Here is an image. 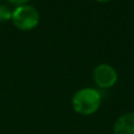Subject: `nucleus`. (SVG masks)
I'll return each instance as SVG.
<instances>
[{"instance_id": "nucleus-8", "label": "nucleus", "mask_w": 134, "mask_h": 134, "mask_svg": "<svg viewBox=\"0 0 134 134\" xmlns=\"http://www.w3.org/2000/svg\"><path fill=\"white\" fill-rule=\"evenodd\" d=\"M0 1H1V0H0Z\"/></svg>"}, {"instance_id": "nucleus-5", "label": "nucleus", "mask_w": 134, "mask_h": 134, "mask_svg": "<svg viewBox=\"0 0 134 134\" xmlns=\"http://www.w3.org/2000/svg\"><path fill=\"white\" fill-rule=\"evenodd\" d=\"M12 12L13 11H11L7 5L0 4V23L12 19Z\"/></svg>"}, {"instance_id": "nucleus-1", "label": "nucleus", "mask_w": 134, "mask_h": 134, "mask_svg": "<svg viewBox=\"0 0 134 134\" xmlns=\"http://www.w3.org/2000/svg\"><path fill=\"white\" fill-rule=\"evenodd\" d=\"M102 97L100 91L92 87L80 88L72 98V107L74 112L81 115L94 114L101 106Z\"/></svg>"}, {"instance_id": "nucleus-7", "label": "nucleus", "mask_w": 134, "mask_h": 134, "mask_svg": "<svg viewBox=\"0 0 134 134\" xmlns=\"http://www.w3.org/2000/svg\"><path fill=\"white\" fill-rule=\"evenodd\" d=\"M97 1H100V2H105V1H108V0H97Z\"/></svg>"}, {"instance_id": "nucleus-4", "label": "nucleus", "mask_w": 134, "mask_h": 134, "mask_svg": "<svg viewBox=\"0 0 134 134\" xmlns=\"http://www.w3.org/2000/svg\"><path fill=\"white\" fill-rule=\"evenodd\" d=\"M113 134H134V112L125 113L116 119Z\"/></svg>"}, {"instance_id": "nucleus-2", "label": "nucleus", "mask_w": 134, "mask_h": 134, "mask_svg": "<svg viewBox=\"0 0 134 134\" xmlns=\"http://www.w3.org/2000/svg\"><path fill=\"white\" fill-rule=\"evenodd\" d=\"M40 20L39 12L32 5H20L12 12V21L19 30L30 31L37 27Z\"/></svg>"}, {"instance_id": "nucleus-3", "label": "nucleus", "mask_w": 134, "mask_h": 134, "mask_svg": "<svg viewBox=\"0 0 134 134\" xmlns=\"http://www.w3.org/2000/svg\"><path fill=\"white\" fill-rule=\"evenodd\" d=\"M94 82L102 90L111 88L118 81V72L108 64H100L93 71Z\"/></svg>"}, {"instance_id": "nucleus-6", "label": "nucleus", "mask_w": 134, "mask_h": 134, "mask_svg": "<svg viewBox=\"0 0 134 134\" xmlns=\"http://www.w3.org/2000/svg\"><path fill=\"white\" fill-rule=\"evenodd\" d=\"M11 4H14L16 5V6H20V5H26L30 0H8Z\"/></svg>"}]
</instances>
